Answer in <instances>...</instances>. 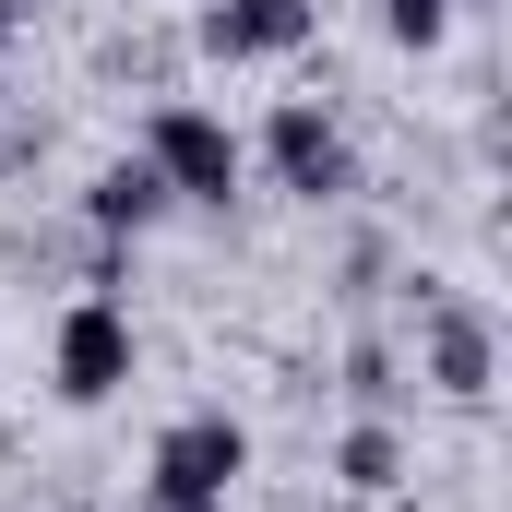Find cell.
I'll return each instance as SVG.
<instances>
[{"label":"cell","mask_w":512,"mask_h":512,"mask_svg":"<svg viewBox=\"0 0 512 512\" xmlns=\"http://www.w3.org/2000/svg\"><path fill=\"white\" fill-rule=\"evenodd\" d=\"M417 382L441 393V405H489V393H501V334H489V310H465V298L417 310Z\"/></svg>","instance_id":"5b68a950"},{"label":"cell","mask_w":512,"mask_h":512,"mask_svg":"<svg viewBox=\"0 0 512 512\" xmlns=\"http://www.w3.org/2000/svg\"><path fill=\"white\" fill-rule=\"evenodd\" d=\"M382 36L405 48V60H429V48L453 36V0H382Z\"/></svg>","instance_id":"9c48e42d"},{"label":"cell","mask_w":512,"mask_h":512,"mask_svg":"<svg viewBox=\"0 0 512 512\" xmlns=\"http://www.w3.org/2000/svg\"><path fill=\"white\" fill-rule=\"evenodd\" d=\"M203 60H298L322 36V0H203Z\"/></svg>","instance_id":"8992f818"},{"label":"cell","mask_w":512,"mask_h":512,"mask_svg":"<svg viewBox=\"0 0 512 512\" xmlns=\"http://www.w3.org/2000/svg\"><path fill=\"white\" fill-rule=\"evenodd\" d=\"M334 477H346V501H393V489H405V429H393L382 405H358V417H346Z\"/></svg>","instance_id":"ba28073f"},{"label":"cell","mask_w":512,"mask_h":512,"mask_svg":"<svg viewBox=\"0 0 512 512\" xmlns=\"http://www.w3.org/2000/svg\"><path fill=\"white\" fill-rule=\"evenodd\" d=\"M131 155H143V167L167 179V203H191V215H227V203L251 191V143H239L227 108H203V96H155Z\"/></svg>","instance_id":"6da1fadb"},{"label":"cell","mask_w":512,"mask_h":512,"mask_svg":"<svg viewBox=\"0 0 512 512\" xmlns=\"http://www.w3.org/2000/svg\"><path fill=\"white\" fill-rule=\"evenodd\" d=\"M239 477H251V429H239L227 405H191V417H167V429H155V453H143V501H155V512L227 501Z\"/></svg>","instance_id":"277c9868"},{"label":"cell","mask_w":512,"mask_h":512,"mask_svg":"<svg viewBox=\"0 0 512 512\" xmlns=\"http://www.w3.org/2000/svg\"><path fill=\"white\" fill-rule=\"evenodd\" d=\"M262 179L286 191V203H358V143H346V120L322 108V96H274V120H262Z\"/></svg>","instance_id":"3957f363"},{"label":"cell","mask_w":512,"mask_h":512,"mask_svg":"<svg viewBox=\"0 0 512 512\" xmlns=\"http://www.w3.org/2000/svg\"><path fill=\"white\" fill-rule=\"evenodd\" d=\"M191 512H227V501H191Z\"/></svg>","instance_id":"8fae6325"},{"label":"cell","mask_w":512,"mask_h":512,"mask_svg":"<svg viewBox=\"0 0 512 512\" xmlns=\"http://www.w3.org/2000/svg\"><path fill=\"white\" fill-rule=\"evenodd\" d=\"M131 370H143V334H131V310L108 298V286H84V298L48 322V393L96 417V405H120V393H131Z\"/></svg>","instance_id":"7a4b0ae2"},{"label":"cell","mask_w":512,"mask_h":512,"mask_svg":"<svg viewBox=\"0 0 512 512\" xmlns=\"http://www.w3.org/2000/svg\"><path fill=\"white\" fill-rule=\"evenodd\" d=\"M179 203H167V179L143 167V155H108L96 179H84V227L96 239H143V227H167Z\"/></svg>","instance_id":"52a82bcc"},{"label":"cell","mask_w":512,"mask_h":512,"mask_svg":"<svg viewBox=\"0 0 512 512\" xmlns=\"http://www.w3.org/2000/svg\"><path fill=\"white\" fill-rule=\"evenodd\" d=\"M12 12H24V0H0V36H12Z\"/></svg>","instance_id":"30bf717a"}]
</instances>
